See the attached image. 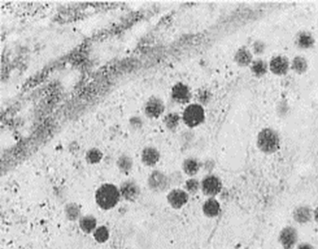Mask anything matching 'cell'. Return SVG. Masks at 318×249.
Wrapping results in <instances>:
<instances>
[{
  "mask_svg": "<svg viewBox=\"0 0 318 249\" xmlns=\"http://www.w3.org/2000/svg\"><path fill=\"white\" fill-rule=\"evenodd\" d=\"M119 187L111 183L101 185L95 192L96 203L102 210L113 209L121 198Z\"/></svg>",
  "mask_w": 318,
  "mask_h": 249,
  "instance_id": "1",
  "label": "cell"
},
{
  "mask_svg": "<svg viewBox=\"0 0 318 249\" xmlns=\"http://www.w3.org/2000/svg\"><path fill=\"white\" fill-rule=\"evenodd\" d=\"M280 142L279 133L272 128H262L256 140L257 148L265 154H275L280 148Z\"/></svg>",
  "mask_w": 318,
  "mask_h": 249,
  "instance_id": "2",
  "label": "cell"
},
{
  "mask_svg": "<svg viewBox=\"0 0 318 249\" xmlns=\"http://www.w3.org/2000/svg\"><path fill=\"white\" fill-rule=\"evenodd\" d=\"M182 121L188 128L198 127L205 120V112L203 105L198 103L189 104L182 113Z\"/></svg>",
  "mask_w": 318,
  "mask_h": 249,
  "instance_id": "3",
  "label": "cell"
},
{
  "mask_svg": "<svg viewBox=\"0 0 318 249\" xmlns=\"http://www.w3.org/2000/svg\"><path fill=\"white\" fill-rule=\"evenodd\" d=\"M148 187L152 191L161 193L171 187L168 175L161 170H154L148 178Z\"/></svg>",
  "mask_w": 318,
  "mask_h": 249,
  "instance_id": "4",
  "label": "cell"
},
{
  "mask_svg": "<svg viewBox=\"0 0 318 249\" xmlns=\"http://www.w3.org/2000/svg\"><path fill=\"white\" fill-rule=\"evenodd\" d=\"M201 190L208 197H215L223 190V182L215 174H207L201 181Z\"/></svg>",
  "mask_w": 318,
  "mask_h": 249,
  "instance_id": "5",
  "label": "cell"
},
{
  "mask_svg": "<svg viewBox=\"0 0 318 249\" xmlns=\"http://www.w3.org/2000/svg\"><path fill=\"white\" fill-rule=\"evenodd\" d=\"M166 110L165 103L160 97L151 96L145 102L143 112L146 117L150 119H157L163 115Z\"/></svg>",
  "mask_w": 318,
  "mask_h": 249,
  "instance_id": "6",
  "label": "cell"
},
{
  "mask_svg": "<svg viewBox=\"0 0 318 249\" xmlns=\"http://www.w3.org/2000/svg\"><path fill=\"white\" fill-rule=\"evenodd\" d=\"M299 232L291 225L285 226L279 234V243L283 249H293L299 243Z\"/></svg>",
  "mask_w": 318,
  "mask_h": 249,
  "instance_id": "7",
  "label": "cell"
},
{
  "mask_svg": "<svg viewBox=\"0 0 318 249\" xmlns=\"http://www.w3.org/2000/svg\"><path fill=\"white\" fill-rule=\"evenodd\" d=\"M171 98L179 105H186L191 101L192 93L189 85L183 82L174 84L171 90Z\"/></svg>",
  "mask_w": 318,
  "mask_h": 249,
  "instance_id": "8",
  "label": "cell"
},
{
  "mask_svg": "<svg viewBox=\"0 0 318 249\" xmlns=\"http://www.w3.org/2000/svg\"><path fill=\"white\" fill-rule=\"evenodd\" d=\"M122 197L128 202H134L141 195V188L133 180L125 181L119 187Z\"/></svg>",
  "mask_w": 318,
  "mask_h": 249,
  "instance_id": "9",
  "label": "cell"
},
{
  "mask_svg": "<svg viewBox=\"0 0 318 249\" xmlns=\"http://www.w3.org/2000/svg\"><path fill=\"white\" fill-rule=\"evenodd\" d=\"M167 200L173 209L180 210L188 203L189 194L187 190L181 188H174L168 192Z\"/></svg>",
  "mask_w": 318,
  "mask_h": 249,
  "instance_id": "10",
  "label": "cell"
},
{
  "mask_svg": "<svg viewBox=\"0 0 318 249\" xmlns=\"http://www.w3.org/2000/svg\"><path fill=\"white\" fill-rule=\"evenodd\" d=\"M269 64V70L277 76L285 75L289 72L291 63L288 58L284 56H276L271 59Z\"/></svg>",
  "mask_w": 318,
  "mask_h": 249,
  "instance_id": "11",
  "label": "cell"
},
{
  "mask_svg": "<svg viewBox=\"0 0 318 249\" xmlns=\"http://www.w3.org/2000/svg\"><path fill=\"white\" fill-rule=\"evenodd\" d=\"M161 160V152L154 146H147L141 152V161L146 167H153Z\"/></svg>",
  "mask_w": 318,
  "mask_h": 249,
  "instance_id": "12",
  "label": "cell"
},
{
  "mask_svg": "<svg viewBox=\"0 0 318 249\" xmlns=\"http://www.w3.org/2000/svg\"><path fill=\"white\" fill-rule=\"evenodd\" d=\"M292 218L296 223L306 224L314 219V210L308 205H299L293 210Z\"/></svg>",
  "mask_w": 318,
  "mask_h": 249,
  "instance_id": "13",
  "label": "cell"
},
{
  "mask_svg": "<svg viewBox=\"0 0 318 249\" xmlns=\"http://www.w3.org/2000/svg\"><path fill=\"white\" fill-rule=\"evenodd\" d=\"M234 61L238 66L242 67L250 66L254 61L252 51L246 46L241 47L235 53Z\"/></svg>",
  "mask_w": 318,
  "mask_h": 249,
  "instance_id": "14",
  "label": "cell"
},
{
  "mask_svg": "<svg viewBox=\"0 0 318 249\" xmlns=\"http://www.w3.org/2000/svg\"><path fill=\"white\" fill-rule=\"evenodd\" d=\"M203 215L209 218H215L221 213V204L216 197H208L202 206Z\"/></svg>",
  "mask_w": 318,
  "mask_h": 249,
  "instance_id": "15",
  "label": "cell"
},
{
  "mask_svg": "<svg viewBox=\"0 0 318 249\" xmlns=\"http://www.w3.org/2000/svg\"><path fill=\"white\" fill-rule=\"evenodd\" d=\"M202 164L198 159L195 157H188L185 159L182 163V171L185 174L191 178H193L200 171Z\"/></svg>",
  "mask_w": 318,
  "mask_h": 249,
  "instance_id": "16",
  "label": "cell"
},
{
  "mask_svg": "<svg viewBox=\"0 0 318 249\" xmlns=\"http://www.w3.org/2000/svg\"><path fill=\"white\" fill-rule=\"evenodd\" d=\"M295 43L301 50H309L315 44V38L309 31H301L296 36Z\"/></svg>",
  "mask_w": 318,
  "mask_h": 249,
  "instance_id": "17",
  "label": "cell"
},
{
  "mask_svg": "<svg viewBox=\"0 0 318 249\" xmlns=\"http://www.w3.org/2000/svg\"><path fill=\"white\" fill-rule=\"evenodd\" d=\"M250 70L256 78H261L263 76L266 75V72H268L269 64L265 60L257 58L254 60L251 63Z\"/></svg>",
  "mask_w": 318,
  "mask_h": 249,
  "instance_id": "18",
  "label": "cell"
},
{
  "mask_svg": "<svg viewBox=\"0 0 318 249\" xmlns=\"http://www.w3.org/2000/svg\"><path fill=\"white\" fill-rule=\"evenodd\" d=\"M182 121L181 116L178 112H172L168 113L163 118V124L169 131H175Z\"/></svg>",
  "mask_w": 318,
  "mask_h": 249,
  "instance_id": "19",
  "label": "cell"
},
{
  "mask_svg": "<svg viewBox=\"0 0 318 249\" xmlns=\"http://www.w3.org/2000/svg\"><path fill=\"white\" fill-rule=\"evenodd\" d=\"M79 228L85 234H91L95 231L97 227V219L92 215L83 216L79 220Z\"/></svg>",
  "mask_w": 318,
  "mask_h": 249,
  "instance_id": "20",
  "label": "cell"
},
{
  "mask_svg": "<svg viewBox=\"0 0 318 249\" xmlns=\"http://www.w3.org/2000/svg\"><path fill=\"white\" fill-rule=\"evenodd\" d=\"M116 164H117L118 170L120 171L121 173L128 174L133 168L134 161H133V158L129 156L128 154H122L118 158Z\"/></svg>",
  "mask_w": 318,
  "mask_h": 249,
  "instance_id": "21",
  "label": "cell"
},
{
  "mask_svg": "<svg viewBox=\"0 0 318 249\" xmlns=\"http://www.w3.org/2000/svg\"><path fill=\"white\" fill-rule=\"evenodd\" d=\"M64 212H65L66 218L72 222H75L81 217L80 207L79 206V204H77L76 203H67L64 209Z\"/></svg>",
  "mask_w": 318,
  "mask_h": 249,
  "instance_id": "22",
  "label": "cell"
},
{
  "mask_svg": "<svg viewBox=\"0 0 318 249\" xmlns=\"http://www.w3.org/2000/svg\"><path fill=\"white\" fill-rule=\"evenodd\" d=\"M104 154L99 148H91L85 152V161L90 165L99 164L103 160Z\"/></svg>",
  "mask_w": 318,
  "mask_h": 249,
  "instance_id": "23",
  "label": "cell"
},
{
  "mask_svg": "<svg viewBox=\"0 0 318 249\" xmlns=\"http://www.w3.org/2000/svg\"><path fill=\"white\" fill-rule=\"evenodd\" d=\"M291 67L297 73L303 74L308 69V62L303 56H296L292 61Z\"/></svg>",
  "mask_w": 318,
  "mask_h": 249,
  "instance_id": "24",
  "label": "cell"
},
{
  "mask_svg": "<svg viewBox=\"0 0 318 249\" xmlns=\"http://www.w3.org/2000/svg\"><path fill=\"white\" fill-rule=\"evenodd\" d=\"M93 237L97 243H106L110 238V231H109L108 228L104 226V225L98 227L95 231L93 232Z\"/></svg>",
  "mask_w": 318,
  "mask_h": 249,
  "instance_id": "25",
  "label": "cell"
},
{
  "mask_svg": "<svg viewBox=\"0 0 318 249\" xmlns=\"http://www.w3.org/2000/svg\"><path fill=\"white\" fill-rule=\"evenodd\" d=\"M201 189L200 181L195 179V178H190L187 181H185V190H187L188 194L197 193L198 190Z\"/></svg>",
  "mask_w": 318,
  "mask_h": 249,
  "instance_id": "26",
  "label": "cell"
},
{
  "mask_svg": "<svg viewBox=\"0 0 318 249\" xmlns=\"http://www.w3.org/2000/svg\"><path fill=\"white\" fill-rule=\"evenodd\" d=\"M168 177L170 181L171 187H180L184 183V176L181 171H174L168 175Z\"/></svg>",
  "mask_w": 318,
  "mask_h": 249,
  "instance_id": "27",
  "label": "cell"
},
{
  "mask_svg": "<svg viewBox=\"0 0 318 249\" xmlns=\"http://www.w3.org/2000/svg\"><path fill=\"white\" fill-rule=\"evenodd\" d=\"M266 43H264L261 40H256L253 43L251 51H252L253 54H254L256 56H261L264 53L266 52Z\"/></svg>",
  "mask_w": 318,
  "mask_h": 249,
  "instance_id": "28",
  "label": "cell"
},
{
  "mask_svg": "<svg viewBox=\"0 0 318 249\" xmlns=\"http://www.w3.org/2000/svg\"><path fill=\"white\" fill-rule=\"evenodd\" d=\"M197 100L198 104L201 105H206L211 99V93L209 90L207 89H202L198 93H197Z\"/></svg>",
  "mask_w": 318,
  "mask_h": 249,
  "instance_id": "29",
  "label": "cell"
},
{
  "mask_svg": "<svg viewBox=\"0 0 318 249\" xmlns=\"http://www.w3.org/2000/svg\"><path fill=\"white\" fill-rule=\"evenodd\" d=\"M143 124H144L143 119L139 116H132L128 119V124L134 130L141 129L143 127Z\"/></svg>",
  "mask_w": 318,
  "mask_h": 249,
  "instance_id": "30",
  "label": "cell"
},
{
  "mask_svg": "<svg viewBox=\"0 0 318 249\" xmlns=\"http://www.w3.org/2000/svg\"><path fill=\"white\" fill-rule=\"evenodd\" d=\"M203 167H204V168H205L209 173H210V171L212 170L214 167H215V163H214V161H212V160H208V161L204 162Z\"/></svg>",
  "mask_w": 318,
  "mask_h": 249,
  "instance_id": "31",
  "label": "cell"
},
{
  "mask_svg": "<svg viewBox=\"0 0 318 249\" xmlns=\"http://www.w3.org/2000/svg\"><path fill=\"white\" fill-rule=\"evenodd\" d=\"M296 249H315V248L311 243H302L298 245Z\"/></svg>",
  "mask_w": 318,
  "mask_h": 249,
  "instance_id": "32",
  "label": "cell"
},
{
  "mask_svg": "<svg viewBox=\"0 0 318 249\" xmlns=\"http://www.w3.org/2000/svg\"><path fill=\"white\" fill-rule=\"evenodd\" d=\"M314 220H315L316 223L318 224V206L316 207L315 210H314Z\"/></svg>",
  "mask_w": 318,
  "mask_h": 249,
  "instance_id": "33",
  "label": "cell"
}]
</instances>
